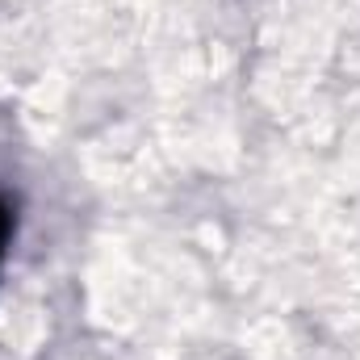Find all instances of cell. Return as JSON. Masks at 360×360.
Here are the masks:
<instances>
[{
	"instance_id": "6da1fadb",
	"label": "cell",
	"mask_w": 360,
	"mask_h": 360,
	"mask_svg": "<svg viewBox=\"0 0 360 360\" xmlns=\"http://www.w3.org/2000/svg\"><path fill=\"white\" fill-rule=\"evenodd\" d=\"M8 239H13V210H8V201L0 197V260H4V248H8Z\"/></svg>"
}]
</instances>
